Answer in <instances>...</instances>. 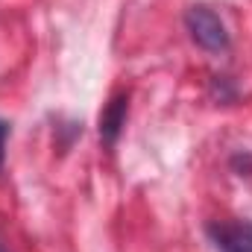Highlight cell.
<instances>
[{
    "mask_svg": "<svg viewBox=\"0 0 252 252\" xmlns=\"http://www.w3.org/2000/svg\"><path fill=\"white\" fill-rule=\"evenodd\" d=\"M185 27H188L190 38L202 50H208V53L229 50V32H226L223 21L208 6H190L188 12H185Z\"/></svg>",
    "mask_w": 252,
    "mask_h": 252,
    "instance_id": "obj_1",
    "label": "cell"
},
{
    "mask_svg": "<svg viewBox=\"0 0 252 252\" xmlns=\"http://www.w3.org/2000/svg\"><path fill=\"white\" fill-rule=\"evenodd\" d=\"M126 109H129V97L126 94L112 97L109 106L103 109V115H100V138H103V144L112 147L121 138V129L126 124Z\"/></svg>",
    "mask_w": 252,
    "mask_h": 252,
    "instance_id": "obj_3",
    "label": "cell"
},
{
    "mask_svg": "<svg viewBox=\"0 0 252 252\" xmlns=\"http://www.w3.org/2000/svg\"><path fill=\"white\" fill-rule=\"evenodd\" d=\"M208 238L217 247V252H252V220L211 223Z\"/></svg>",
    "mask_w": 252,
    "mask_h": 252,
    "instance_id": "obj_2",
    "label": "cell"
},
{
    "mask_svg": "<svg viewBox=\"0 0 252 252\" xmlns=\"http://www.w3.org/2000/svg\"><path fill=\"white\" fill-rule=\"evenodd\" d=\"M6 141H9V124L0 121V167H3V156H6Z\"/></svg>",
    "mask_w": 252,
    "mask_h": 252,
    "instance_id": "obj_4",
    "label": "cell"
},
{
    "mask_svg": "<svg viewBox=\"0 0 252 252\" xmlns=\"http://www.w3.org/2000/svg\"><path fill=\"white\" fill-rule=\"evenodd\" d=\"M0 252H6V250H3V247H0Z\"/></svg>",
    "mask_w": 252,
    "mask_h": 252,
    "instance_id": "obj_5",
    "label": "cell"
}]
</instances>
